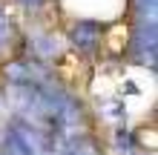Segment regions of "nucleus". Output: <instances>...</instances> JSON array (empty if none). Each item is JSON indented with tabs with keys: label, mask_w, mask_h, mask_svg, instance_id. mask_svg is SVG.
<instances>
[{
	"label": "nucleus",
	"mask_w": 158,
	"mask_h": 155,
	"mask_svg": "<svg viewBox=\"0 0 158 155\" xmlns=\"http://www.w3.org/2000/svg\"><path fill=\"white\" fill-rule=\"evenodd\" d=\"M132 55L138 63H150L155 66V55H158V32H155V20H141L135 38H132Z\"/></svg>",
	"instance_id": "f257e3e1"
},
{
	"label": "nucleus",
	"mask_w": 158,
	"mask_h": 155,
	"mask_svg": "<svg viewBox=\"0 0 158 155\" xmlns=\"http://www.w3.org/2000/svg\"><path fill=\"white\" fill-rule=\"evenodd\" d=\"M98 40H101V23H95V20H78L75 26H72V43H75L78 49L95 52Z\"/></svg>",
	"instance_id": "f03ea898"
},
{
	"label": "nucleus",
	"mask_w": 158,
	"mask_h": 155,
	"mask_svg": "<svg viewBox=\"0 0 158 155\" xmlns=\"http://www.w3.org/2000/svg\"><path fill=\"white\" fill-rule=\"evenodd\" d=\"M12 35H15V26H12V20H9V14L0 9V52L12 43Z\"/></svg>",
	"instance_id": "7ed1b4c3"
},
{
	"label": "nucleus",
	"mask_w": 158,
	"mask_h": 155,
	"mask_svg": "<svg viewBox=\"0 0 158 155\" xmlns=\"http://www.w3.org/2000/svg\"><path fill=\"white\" fill-rule=\"evenodd\" d=\"M135 3V12H138V17H141V20H155V3L158 0H132Z\"/></svg>",
	"instance_id": "20e7f679"
},
{
	"label": "nucleus",
	"mask_w": 158,
	"mask_h": 155,
	"mask_svg": "<svg viewBox=\"0 0 158 155\" xmlns=\"http://www.w3.org/2000/svg\"><path fill=\"white\" fill-rule=\"evenodd\" d=\"M17 3H20V6H40L43 0H17Z\"/></svg>",
	"instance_id": "39448f33"
},
{
	"label": "nucleus",
	"mask_w": 158,
	"mask_h": 155,
	"mask_svg": "<svg viewBox=\"0 0 158 155\" xmlns=\"http://www.w3.org/2000/svg\"><path fill=\"white\" fill-rule=\"evenodd\" d=\"M63 155H92V152H78V149H69V152H63Z\"/></svg>",
	"instance_id": "423d86ee"
}]
</instances>
